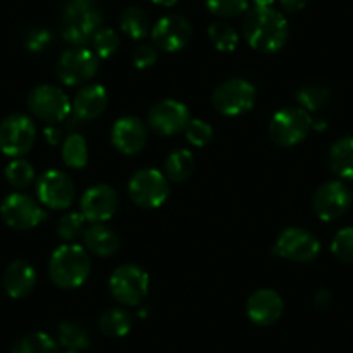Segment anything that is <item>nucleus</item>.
I'll list each match as a JSON object with an SVG mask.
<instances>
[{"instance_id":"nucleus-45","label":"nucleus","mask_w":353,"mask_h":353,"mask_svg":"<svg viewBox=\"0 0 353 353\" xmlns=\"http://www.w3.org/2000/svg\"><path fill=\"white\" fill-rule=\"evenodd\" d=\"M68 353H80V352H68Z\"/></svg>"},{"instance_id":"nucleus-4","label":"nucleus","mask_w":353,"mask_h":353,"mask_svg":"<svg viewBox=\"0 0 353 353\" xmlns=\"http://www.w3.org/2000/svg\"><path fill=\"white\" fill-rule=\"evenodd\" d=\"M312 128L308 111L301 108H284L277 111L269 125L270 139L281 148H291L303 141Z\"/></svg>"},{"instance_id":"nucleus-32","label":"nucleus","mask_w":353,"mask_h":353,"mask_svg":"<svg viewBox=\"0 0 353 353\" xmlns=\"http://www.w3.org/2000/svg\"><path fill=\"white\" fill-rule=\"evenodd\" d=\"M6 179L12 188L25 189L35 179V170L25 159H16V161L9 163L8 168H6Z\"/></svg>"},{"instance_id":"nucleus-2","label":"nucleus","mask_w":353,"mask_h":353,"mask_svg":"<svg viewBox=\"0 0 353 353\" xmlns=\"http://www.w3.org/2000/svg\"><path fill=\"white\" fill-rule=\"evenodd\" d=\"M103 25V11L96 0H68L61 11V35L70 46L92 42Z\"/></svg>"},{"instance_id":"nucleus-38","label":"nucleus","mask_w":353,"mask_h":353,"mask_svg":"<svg viewBox=\"0 0 353 353\" xmlns=\"http://www.w3.org/2000/svg\"><path fill=\"white\" fill-rule=\"evenodd\" d=\"M52 42V33L47 28H33L30 30L28 35H26V49L32 50V52H42L43 49L49 47V43Z\"/></svg>"},{"instance_id":"nucleus-1","label":"nucleus","mask_w":353,"mask_h":353,"mask_svg":"<svg viewBox=\"0 0 353 353\" xmlns=\"http://www.w3.org/2000/svg\"><path fill=\"white\" fill-rule=\"evenodd\" d=\"M243 32L248 43L263 54L277 52L286 43L290 26L286 18L272 8H254L246 14Z\"/></svg>"},{"instance_id":"nucleus-11","label":"nucleus","mask_w":353,"mask_h":353,"mask_svg":"<svg viewBox=\"0 0 353 353\" xmlns=\"http://www.w3.org/2000/svg\"><path fill=\"white\" fill-rule=\"evenodd\" d=\"M99 70L97 56L83 47H73V49L63 52L57 61V77L64 85H80L94 78Z\"/></svg>"},{"instance_id":"nucleus-43","label":"nucleus","mask_w":353,"mask_h":353,"mask_svg":"<svg viewBox=\"0 0 353 353\" xmlns=\"http://www.w3.org/2000/svg\"><path fill=\"white\" fill-rule=\"evenodd\" d=\"M176 2H179V0H152V4L161 6V8H172Z\"/></svg>"},{"instance_id":"nucleus-21","label":"nucleus","mask_w":353,"mask_h":353,"mask_svg":"<svg viewBox=\"0 0 353 353\" xmlns=\"http://www.w3.org/2000/svg\"><path fill=\"white\" fill-rule=\"evenodd\" d=\"M6 293L11 298H25L33 291L37 283V274L32 265L25 260H16L6 269L4 277Z\"/></svg>"},{"instance_id":"nucleus-28","label":"nucleus","mask_w":353,"mask_h":353,"mask_svg":"<svg viewBox=\"0 0 353 353\" xmlns=\"http://www.w3.org/2000/svg\"><path fill=\"white\" fill-rule=\"evenodd\" d=\"M331 99V90L321 83H312L300 88L296 94V101L300 103L301 110L305 111H321L327 106Z\"/></svg>"},{"instance_id":"nucleus-23","label":"nucleus","mask_w":353,"mask_h":353,"mask_svg":"<svg viewBox=\"0 0 353 353\" xmlns=\"http://www.w3.org/2000/svg\"><path fill=\"white\" fill-rule=\"evenodd\" d=\"M329 165L341 179H353V137H343L332 144Z\"/></svg>"},{"instance_id":"nucleus-19","label":"nucleus","mask_w":353,"mask_h":353,"mask_svg":"<svg viewBox=\"0 0 353 353\" xmlns=\"http://www.w3.org/2000/svg\"><path fill=\"white\" fill-rule=\"evenodd\" d=\"M284 310L283 298L272 290H258L250 296L246 305L248 317L256 325H272L281 319Z\"/></svg>"},{"instance_id":"nucleus-36","label":"nucleus","mask_w":353,"mask_h":353,"mask_svg":"<svg viewBox=\"0 0 353 353\" xmlns=\"http://www.w3.org/2000/svg\"><path fill=\"white\" fill-rule=\"evenodd\" d=\"M85 225V216L81 213H68L57 223V234L61 239L64 241H73L83 232Z\"/></svg>"},{"instance_id":"nucleus-17","label":"nucleus","mask_w":353,"mask_h":353,"mask_svg":"<svg viewBox=\"0 0 353 353\" xmlns=\"http://www.w3.org/2000/svg\"><path fill=\"white\" fill-rule=\"evenodd\" d=\"M118 210V194L110 185H94L81 196V215L85 220L101 223L110 220Z\"/></svg>"},{"instance_id":"nucleus-22","label":"nucleus","mask_w":353,"mask_h":353,"mask_svg":"<svg viewBox=\"0 0 353 353\" xmlns=\"http://www.w3.org/2000/svg\"><path fill=\"white\" fill-rule=\"evenodd\" d=\"M83 243L97 256H111L120 248V236L103 223H94L83 232Z\"/></svg>"},{"instance_id":"nucleus-25","label":"nucleus","mask_w":353,"mask_h":353,"mask_svg":"<svg viewBox=\"0 0 353 353\" xmlns=\"http://www.w3.org/2000/svg\"><path fill=\"white\" fill-rule=\"evenodd\" d=\"M192 168H194V156L188 149H176L170 152L165 161L166 176L173 182H184L188 176H191Z\"/></svg>"},{"instance_id":"nucleus-18","label":"nucleus","mask_w":353,"mask_h":353,"mask_svg":"<svg viewBox=\"0 0 353 353\" xmlns=\"http://www.w3.org/2000/svg\"><path fill=\"white\" fill-rule=\"evenodd\" d=\"M111 141L121 154H137L144 149L145 142H148V128L135 117L120 118L113 125Z\"/></svg>"},{"instance_id":"nucleus-12","label":"nucleus","mask_w":353,"mask_h":353,"mask_svg":"<svg viewBox=\"0 0 353 353\" xmlns=\"http://www.w3.org/2000/svg\"><path fill=\"white\" fill-rule=\"evenodd\" d=\"M28 108L39 120L56 123L70 114V99L61 88L52 85L35 87L28 96Z\"/></svg>"},{"instance_id":"nucleus-34","label":"nucleus","mask_w":353,"mask_h":353,"mask_svg":"<svg viewBox=\"0 0 353 353\" xmlns=\"http://www.w3.org/2000/svg\"><path fill=\"white\" fill-rule=\"evenodd\" d=\"M332 254L343 263L353 261V227H345L334 236L331 244Z\"/></svg>"},{"instance_id":"nucleus-35","label":"nucleus","mask_w":353,"mask_h":353,"mask_svg":"<svg viewBox=\"0 0 353 353\" xmlns=\"http://www.w3.org/2000/svg\"><path fill=\"white\" fill-rule=\"evenodd\" d=\"M210 12L222 18H234L248 9V0H206Z\"/></svg>"},{"instance_id":"nucleus-31","label":"nucleus","mask_w":353,"mask_h":353,"mask_svg":"<svg viewBox=\"0 0 353 353\" xmlns=\"http://www.w3.org/2000/svg\"><path fill=\"white\" fill-rule=\"evenodd\" d=\"M208 37L216 50L220 52H232L239 43V35L236 30L227 23H213L208 28Z\"/></svg>"},{"instance_id":"nucleus-14","label":"nucleus","mask_w":353,"mask_h":353,"mask_svg":"<svg viewBox=\"0 0 353 353\" xmlns=\"http://www.w3.org/2000/svg\"><path fill=\"white\" fill-rule=\"evenodd\" d=\"M39 199L52 210H64L73 203L74 184L66 173L59 170H49L40 176L37 184Z\"/></svg>"},{"instance_id":"nucleus-5","label":"nucleus","mask_w":353,"mask_h":353,"mask_svg":"<svg viewBox=\"0 0 353 353\" xmlns=\"http://www.w3.org/2000/svg\"><path fill=\"white\" fill-rule=\"evenodd\" d=\"M212 103L219 113L225 117H239L256 103V88L243 78H232L213 90Z\"/></svg>"},{"instance_id":"nucleus-33","label":"nucleus","mask_w":353,"mask_h":353,"mask_svg":"<svg viewBox=\"0 0 353 353\" xmlns=\"http://www.w3.org/2000/svg\"><path fill=\"white\" fill-rule=\"evenodd\" d=\"M92 46L97 57L108 59V57L113 56L118 50V47H120V37H118V33L114 32V30L101 28L99 32L94 35Z\"/></svg>"},{"instance_id":"nucleus-20","label":"nucleus","mask_w":353,"mask_h":353,"mask_svg":"<svg viewBox=\"0 0 353 353\" xmlns=\"http://www.w3.org/2000/svg\"><path fill=\"white\" fill-rule=\"evenodd\" d=\"M108 108V92L103 85H87L77 94L73 101V114L78 120H94Z\"/></svg>"},{"instance_id":"nucleus-30","label":"nucleus","mask_w":353,"mask_h":353,"mask_svg":"<svg viewBox=\"0 0 353 353\" xmlns=\"http://www.w3.org/2000/svg\"><path fill=\"white\" fill-rule=\"evenodd\" d=\"M63 159L71 168H83L88 161L87 142L81 135L73 134L64 141L63 144Z\"/></svg>"},{"instance_id":"nucleus-42","label":"nucleus","mask_w":353,"mask_h":353,"mask_svg":"<svg viewBox=\"0 0 353 353\" xmlns=\"http://www.w3.org/2000/svg\"><path fill=\"white\" fill-rule=\"evenodd\" d=\"M46 135H47V141L52 142V144H57L61 139V132L56 130V128H47Z\"/></svg>"},{"instance_id":"nucleus-13","label":"nucleus","mask_w":353,"mask_h":353,"mask_svg":"<svg viewBox=\"0 0 353 353\" xmlns=\"http://www.w3.org/2000/svg\"><path fill=\"white\" fill-rule=\"evenodd\" d=\"M148 121L152 132H156L158 135L170 137V135H175L179 132L185 130L188 123L191 121V117H189L188 108L182 103L173 99H165L159 101V103H156L151 108Z\"/></svg>"},{"instance_id":"nucleus-26","label":"nucleus","mask_w":353,"mask_h":353,"mask_svg":"<svg viewBox=\"0 0 353 353\" xmlns=\"http://www.w3.org/2000/svg\"><path fill=\"white\" fill-rule=\"evenodd\" d=\"M132 327V317L123 308H110L99 319V329L110 338H121L128 334Z\"/></svg>"},{"instance_id":"nucleus-9","label":"nucleus","mask_w":353,"mask_h":353,"mask_svg":"<svg viewBox=\"0 0 353 353\" xmlns=\"http://www.w3.org/2000/svg\"><path fill=\"white\" fill-rule=\"evenodd\" d=\"M0 215L9 227L16 230H28L42 223L47 219V213L40 208L39 203L30 196L14 192L0 205Z\"/></svg>"},{"instance_id":"nucleus-44","label":"nucleus","mask_w":353,"mask_h":353,"mask_svg":"<svg viewBox=\"0 0 353 353\" xmlns=\"http://www.w3.org/2000/svg\"><path fill=\"white\" fill-rule=\"evenodd\" d=\"M256 8H270V4H274V0H253Z\"/></svg>"},{"instance_id":"nucleus-40","label":"nucleus","mask_w":353,"mask_h":353,"mask_svg":"<svg viewBox=\"0 0 353 353\" xmlns=\"http://www.w3.org/2000/svg\"><path fill=\"white\" fill-rule=\"evenodd\" d=\"M314 305H315V308H319V310H324V308H327L329 305H331V293L325 290L319 291L314 298Z\"/></svg>"},{"instance_id":"nucleus-41","label":"nucleus","mask_w":353,"mask_h":353,"mask_svg":"<svg viewBox=\"0 0 353 353\" xmlns=\"http://www.w3.org/2000/svg\"><path fill=\"white\" fill-rule=\"evenodd\" d=\"M281 4L288 12H298L308 4V0H281Z\"/></svg>"},{"instance_id":"nucleus-3","label":"nucleus","mask_w":353,"mask_h":353,"mask_svg":"<svg viewBox=\"0 0 353 353\" xmlns=\"http://www.w3.org/2000/svg\"><path fill=\"white\" fill-rule=\"evenodd\" d=\"M49 274L57 288H63V290L80 288L90 274L88 253L78 244L59 246L50 256Z\"/></svg>"},{"instance_id":"nucleus-29","label":"nucleus","mask_w":353,"mask_h":353,"mask_svg":"<svg viewBox=\"0 0 353 353\" xmlns=\"http://www.w3.org/2000/svg\"><path fill=\"white\" fill-rule=\"evenodd\" d=\"M12 353H57V345L46 332H30L16 343Z\"/></svg>"},{"instance_id":"nucleus-24","label":"nucleus","mask_w":353,"mask_h":353,"mask_svg":"<svg viewBox=\"0 0 353 353\" xmlns=\"http://www.w3.org/2000/svg\"><path fill=\"white\" fill-rule=\"evenodd\" d=\"M57 338H59L61 345L70 352H81V350L90 346L87 329L74 321L61 322L59 327H57Z\"/></svg>"},{"instance_id":"nucleus-7","label":"nucleus","mask_w":353,"mask_h":353,"mask_svg":"<svg viewBox=\"0 0 353 353\" xmlns=\"http://www.w3.org/2000/svg\"><path fill=\"white\" fill-rule=\"evenodd\" d=\"M111 296L121 305L127 307H135L144 298L148 296L149 291V277L141 267L137 265H121L113 272L110 279Z\"/></svg>"},{"instance_id":"nucleus-16","label":"nucleus","mask_w":353,"mask_h":353,"mask_svg":"<svg viewBox=\"0 0 353 353\" xmlns=\"http://www.w3.org/2000/svg\"><path fill=\"white\" fill-rule=\"evenodd\" d=\"M350 205H352V194L348 188L338 181L322 184L314 196V210L319 219L324 222H331L345 215Z\"/></svg>"},{"instance_id":"nucleus-39","label":"nucleus","mask_w":353,"mask_h":353,"mask_svg":"<svg viewBox=\"0 0 353 353\" xmlns=\"http://www.w3.org/2000/svg\"><path fill=\"white\" fill-rule=\"evenodd\" d=\"M132 61H134V66L137 70H145V68H151L158 61V52L149 43H141L132 54Z\"/></svg>"},{"instance_id":"nucleus-27","label":"nucleus","mask_w":353,"mask_h":353,"mask_svg":"<svg viewBox=\"0 0 353 353\" xmlns=\"http://www.w3.org/2000/svg\"><path fill=\"white\" fill-rule=\"evenodd\" d=\"M120 26L125 35L141 40L149 33V16L141 8H127L120 16Z\"/></svg>"},{"instance_id":"nucleus-15","label":"nucleus","mask_w":353,"mask_h":353,"mask_svg":"<svg viewBox=\"0 0 353 353\" xmlns=\"http://www.w3.org/2000/svg\"><path fill=\"white\" fill-rule=\"evenodd\" d=\"M152 42L165 52H179L189 43L192 26L184 16H165L152 28Z\"/></svg>"},{"instance_id":"nucleus-8","label":"nucleus","mask_w":353,"mask_h":353,"mask_svg":"<svg viewBox=\"0 0 353 353\" xmlns=\"http://www.w3.org/2000/svg\"><path fill=\"white\" fill-rule=\"evenodd\" d=\"M37 128L25 114H11L0 123V151L11 158L26 154L35 144Z\"/></svg>"},{"instance_id":"nucleus-10","label":"nucleus","mask_w":353,"mask_h":353,"mask_svg":"<svg viewBox=\"0 0 353 353\" xmlns=\"http://www.w3.org/2000/svg\"><path fill=\"white\" fill-rule=\"evenodd\" d=\"M319 251H321V243L317 237L300 227H290V229L283 230L274 244V253L277 256L291 261H300V263L315 260Z\"/></svg>"},{"instance_id":"nucleus-6","label":"nucleus","mask_w":353,"mask_h":353,"mask_svg":"<svg viewBox=\"0 0 353 353\" xmlns=\"http://www.w3.org/2000/svg\"><path fill=\"white\" fill-rule=\"evenodd\" d=\"M128 196L141 208H159L170 196L168 181L154 168L139 170L130 179Z\"/></svg>"},{"instance_id":"nucleus-37","label":"nucleus","mask_w":353,"mask_h":353,"mask_svg":"<svg viewBox=\"0 0 353 353\" xmlns=\"http://www.w3.org/2000/svg\"><path fill=\"white\" fill-rule=\"evenodd\" d=\"M184 132L185 139H188L192 145H198V148L210 144L213 139V128L203 120H191Z\"/></svg>"}]
</instances>
